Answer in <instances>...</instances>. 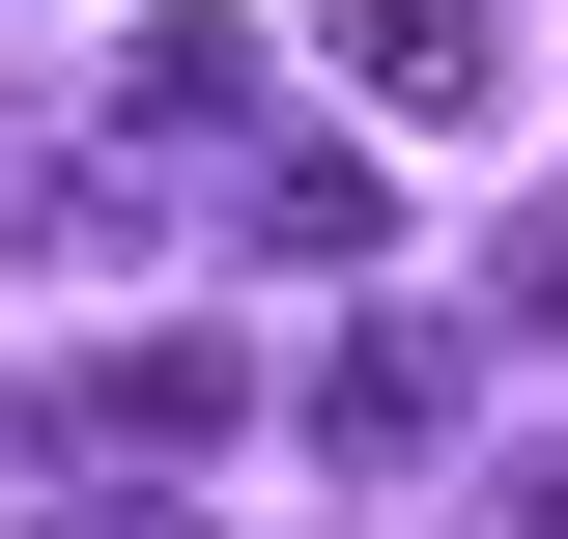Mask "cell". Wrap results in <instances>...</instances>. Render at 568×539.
Listing matches in <instances>:
<instances>
[{
    "mask_svg": "<svg viewBox=\"0 0 568 539\" xmlns=\"http://www.w3.org/2000/svg\"><path fill=\"white\" fill-rule=\"evenodd\" d=\"M85 142H114V171H200V142H256V29H227V0H171V29L114 58V114H85Z\"/></svg>",
    "mask_w": 568,
    "mask_h": 539,
    "instance_id": "3",
    "label": "cell"
},
{
    "mask_svg": "<svg viewBox=\"0 0 568 539\" xmlns=\"http://www.w3.org/2000/svg\"><path fill=\"white\" fill-rule=\"evenodd\" d=\"M29 539H200V511H171V482H58Z\"/></svg>",
    "mask_w": 568,
    "mask_h": 539,
    "instance_id": "7",
    "label": "cell"
},
{
    "mask_svg": "<svg viewBox=\"0 0 568 539\" xmlns=\"http://www.w3.org/2000/svg\"><path fill=\"white\" fill-rule=\"evenodd\" d=\"M455 398H484L455 313H342V340H313V455H455Z\"/></svg>",
    "mask_w": 568,
    "mask_h": 539,
    "instance_id": "2",
    "label": "cell"
},
{
    "mask_svg": "<svg viewBox=\"0 0 568 539\" xmlns=\"http://www.w3.org/2000/svg\"><path fill=\"white\" fill-rule=\"evenodd\" d=\"M484 539H568V426H540V455H484Z\"/></svg>",
    "mask_w": 568,
    "mask_h": 539,
    "instance_id": "8",
    "label": "cell"
},
{
    "mask_svg": "<svg viewBox=\"0 0 568 539\" xmlns=\"http://www.w3.org/2000/svg\"><path fill=\"white\" fill-rule=\"evenodd\" d=\"M484 313H511V340H568V200H511V256H484Z\"/></svg>",
    "mask_w": 568,
    "mask_h": 539,
    "instance_id": "6",
    "label": "cell"
},
{
    "mask_svg": "<svg viewBox=\"0 0 568 539\" xmlns=\"http://www.w3.org/2000/svg\"><path fill=\"white\" fill-rule=\"evenodd\" d=\"M342 85H369V114H426V142H455V114L511 85V29H484V0H342Z\"/></svg>",
    "mask_w": 568,
    "mask_h": 539,
    "instance_id": "5",
    "label": "cell"
},
{
    "mask_svg": "<svg viewBox=\"0 0 568 539\" xmlns=\"http://www.w3.org/2000/svg\"><path fill=\"white\" fill-rule=\"evenodd\" d=\"M227 256H284V284H369V256H398L369 142H256V171H227Z\"/></svg>",
    "mask_w": 568,
    "mask_h": 539,
    "instance_id": "4",
    "label": "cell"
},
{
    "mask_svg": "<svg viewBox=\"0 0 568 539\" xmlns=\"http://www.w3.org/2000/svg\"><path fill=\"white\" fill-rule=\"evenodd\" d=\"M227 426H256V340H114L29 398V455H227Z\"/></svg>",
    "mask_w": 568,
    "mask_h": 539,
    "instance_id": "1",
    "label": "cell"
}]
</instances>
